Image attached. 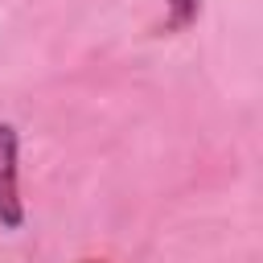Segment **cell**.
<instances>
[{
	"mask_svg": "<svg viewBox=\"0 0 263 263\" xmlns=\"http://www.w3.org/2000/svg\"><path fill=\"white\" fill-rule=\"evenodd\" d=\"M21 136L12 123H0V226L21 230L25 201H21Z\"/></svg>",
	"mask_w": 263,
	"mask_h": 263,
	"instance_id": "cell-1",
	"label": "cell"
},
{
	"mask_svg": "<svg viewBox=\"0 0 263 263\" xmlns=\"http://www.w3.org/2000/svg\"><path fill=\"white\" fill-rule=\"evenodd\" d=\"M164 8H168V16H164V29H168V33H181V29H189V25L197 21V12H201V0H164Z\"/></svg>",
	"mask_w": 263,
	"mask_h": 263,
	"instance_id": "cell-2",
	"label": "cell"
},
{
	"mask_svg": "<svg viewBox=\"0 0 263 263\" xmlns=\"http://www.w3.org/2000/svg\"><path fill=\"white\" fill-rule=\"evenodd\" d=\"M90 263H95V259H90Z\"/></svg>",
	"mask_w": 263,
	"mask_h": 263,
	"instance_id": "cell-3",
	"label": "cell"
}]
</instances>
